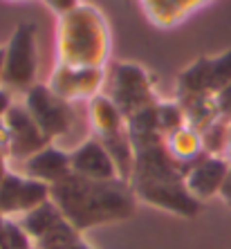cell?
I'll list each match as a JSON object with an SVG mask.
<instances>
[{"instance_id":"16","label":"cell","mask_w":231,"mask_h":249,"mask_svg":"<svg viewBox=\"0 0 231 249\" xmlns=\"http://www.w3.org/2000/svg\"><path fill=\"white\" fill-rule=\"evenodd\" d=\"M63 220H65L63 213L58 211V207L52 200L41 204V207L34 209V211L25 213L23 218H18V222H20V227L25 229V233L32 238V243L41 240L43 236H47V233L52 231V229H56Z\"/></svg>"},{"instance_id":"23","label":"cell","mask_w":231,"mask_h":249,"mask_svg":"<svg viewBox=\"0 0 231 249\" xmlns=\"http://www.w3.org/2000/svg\"><path fill=\"white\" fill-rule=\"evenodd\" d=\"M52 12H56L58 16H63V14H68V12H72L74 7H79L81 2L79 0H43Z\"/></svg>"},{"instance_id":"3","label":"cell","mask_w":231,"mask_h":249,"mask_svg":"<svg viewBox=\"0 0 231 249\" xmlns=\"http://www.w3.org/2000/svg\"><path fill=\"white\" fill-rule=\"evenodd\" d=\"M110 52V29L97 7L81 2L58 16L56 63L70 68H106Z\"/></svg>"},{"instance_id":"20","label":"cell","mask_w":231,"mask_h":249,"mask_svg":"<svg viewBox=\"0 0 231 249\" xmlns=\"http://www.w3.org/2000/svg\"><path fill=\"white\" fill-rule=\"evenodd\" d=\"M231 83V47L220 56L209 58V88L211 94H218Z\"/></svg>"},{"instance_id":"4","label":"cell","mask_w":231,"mask_h":249,"mask_svg":"<svg viewBox=\"0 0 231 249\" xmlns=\"http://www.w3.org/2000/svg\"><path fill=\"white\" fill-rule=\"evenodd\" d=\"M90 126H92V137H97L110 153L115 162L119 178L130 182L135 166V151L133 139H130V128L124 112L117 108L104 92L90 101Z\"/></svg>"},{"instance_id":"7","label":"cell","mask_w":231,"mask_h":249,"mask_svg":"<svg viewBox=\"0 0 231 249\" xmlns=\"http://www.w3.org/2000/svg\"><path fill=\"white\" fill-rule=\"evenodd\" d=\"M23 106L29 110V115L34 117L36 126L41 128V133L45 135L50 144L65 137L76 122V112L72 104L54 94L47 83H34L25 92Z\"/></svg>"},{"instance_id":"24","label":"cell","mask_w":231,"mask_h":249,"mask_svg":"<svg viewBox=\"0 0 231 249\" xmlns=\"http://www.w3.org/2000/svg\"><path fill=\"white\" fill-rule=\"evenodd\" d=\"M14 106L12 101V92L7 90V88L0 86V119H5V115L9 112V108Z\"/></svg>"},{"instance_id":"22","label":"cell","mask_w":231,"mask_h":249,"mask_svg":"<svg viewBox=\"0 0 231 249\" xmlns=\"http://www.w3.org/2000/svg\"><path fill=\"white\" fill-rule=\"evenodd\" d=\"M215 104H218L220 119L231 122V83L225 88V90H220V92L215 94Z\"/></svg>"},{"instance_id":"30","label":"cell","mask_w":231,"mask_h":249,"mask_svg":"<svg viewBox=\"0 0 231 249\" xmlns=\"http://www.w3.org/2000/svg\"><path fill=\"white\" fill-rule=\"evenodd\" d=\"M2 222H5V218H2V215H0V231H2Z\"/></svg>"},{"instance_id":"19","label":"cell","mask_w":231,"mask_h":249,"mask_svg":"<svg viewBox=\"0 0 231 249\" xmlns=\"http://www.w3.org/2000/svg\"><path fill=\"white\" fill-rule=\"evenodd\" d=\"M155 122H157V128L162 130L164 137H166L168 133L178 130L179 126H184L186 124L184 110H182V106L178 104V99H175V101H164V99L157 101V106H155Z\"/></svg>"},{"instance_id":"12","label":"cell","mask_w":231,"mask_h":249,"mask_svg":"<svg viewBox=\"0 0 231 249\" xmlns=\"http://www.w3.org/2000/svg\"><path fill=\"white\" fill-rule=\"evenodd\" d=\"M229 160L220 155H204L200 157L193 166L186 171L184 184L193 197H197L200 202L215 197L222 189L227 173H229Z\"/></svg>"},{"instance_id":"26","label":"cell","mask_w":231,"mask_h":249,"mask_svg":"<svg viewBox=\"0 0 231 249\" xmlns=\"http://www.w3.org/2000/svg\"><path fill=\"white\" fill-rule=\"evenodd\" d=\"M0 153L9 157V130L5 126V119H0Z\"/></svg>"},{"instance_id":"17","label":"cell","mask_w":231,"mask_h":249,"mask_svg":"<svg viewBox=\"0 0 231 249\" xmlns=\"http://www.w3.org/2000/svg\"><path fill=\"white\" fill-rule=\"evenodd\" d=\"M178 104L184 110V119L191 128H195L197 133L207 130L213 122L220 119L218 104H215V94H202V97H189L178 99Z\"/></svg>"},{"instance_id":"1","label":"cell","mask_w":231,"mask_h":249,"mask_svg":"<svg viewBox=\"0 0 231 249\" xmlns=\"http://www.w3.org/2000/svg\"><path fill=\"white\" fill-rule=\"evenodd\" d=\"M135 166L130 186L137 202L150 204L179 218H197L204 202L189 193L184 184L186 171L168 155L164 135L155 122V106L128 117Z\"/></svg>"},{"instance_id":"8","label":"cell","mask_w":231,"mask_h":249,"mask_svg":"<svg viewBox=\"0 0 231 249\" xmlns=\"http://www.w3.org/2000/svg\"><path fill=\"white\" fill-rule=\"evenodd\" d=\"M50 197L52 189L47 184L9 171L0 182V215L18 220L41 204L50 202Z\"/></svg>"},{"instance_id":"9","label":"cell","mask_w":231,"mask_h":249,"mask_svg":"<svg viewBox=\"0 0 231 249\" xmlns=\"http://www.w3.org/2000/svg\"><path fill=\"white\" fill-rule=\"evenodd\" d=\"M106 83V68H70V65H54L47 86L61 99L74 101H92L101 94Z\"/></svg>"},{"instance_id":"14","label":"cell","mask_w":231,"mask_h":249,"mask_svg":"<svg viewBox=\"0 0 231 249\" xmlns=\"http://www.w3.org/2000/svg\"><path fill=\"white\" fill-rule=\"evenodd\" d=\"M164 146H166L168 155L173 157L184 171H189L200 157L207 155L202 148V137H200V133H197L195 128H191L189 124L179 126L173 133H168L166 137H164Z\"/></svg>"},{"instance_id":"29","label":"cell","mask_w":231,"mask_h":249,"mask_svg":"<svg viewBox=\"0 0 231 249\" xmlns=\"http://www.w3.org/2000/svg\"><path fill=\"white\" fill-rule=\"evenodd\" d=\"M225 157L229 160V164H231V126H229V146H227V153H225Z\"/></svg>"},{"instance_id":"28","label":"cell","mask_w":231,"mask_h":249,"mask_svg":"<svg viewBox=\"0 0 231 249\" xmlns=\"http://www.w3.org/2000/svg\"><path fill=\"white\" fill-rule=\"evenodd\" d=\"M63 249H92V247H90V245H88L86 240H83V238H81V240H76V243L68 245V247H63Z\"/></svg>"},{"instance_id":"11","label":"cell","mask_w":231,"mask_h":249,"mask_svg":"<svg viewBox=\"0 0 231 249\" xmlns=\"http://www.w3.org/2000/svg\"><path fill=\"white\" fill-rule=\"evenodd\" d=\"M70 164H72V173L88 178V180H117L119 178L112 157L97 137H88L74 151H70Z\"/></svg>"},{"instance_id":"5","label":"cell","mask_w":231,"mask_h":249,"mask_svg":"<svg viewBox=\"0 0 231 249\" xmlns=\"http://www.w3.org/2000/svg\"><path fill=\"white\" fill-rule=\"evenodd\" d=\"M106 83L108 90L104 94L124 112L126 119L146 108H153L160 101L150 72L137 63L115 61L106 74Z\"/></svg>"},{"instance_id":"25","label":"cell","mask_w":231,"mask_h":249,"mask_svg":"<svg viewBox=\"0 0 231 249\" xmlns=\"http://www.w3.org/2000/svg\"><path fill=\"white\" fill-rule=\"evenodd\" d=\"M218 196H220L222 202L231 207V166H229V173H227V178H225V182H222V189H220Z\"/></svg>"},{"instance_id":"6","label":"cell","mask_w":231,"mask_h":249,"mask_svg":"<svg viewBox=\"0 0 231 249\" xmlns=\"http://www.w3.org/2000/svg\"><path fill=\"white\" fill-rule=\"evenodd\" d=\"M38 70V45H36V25L18 23L12 38L5 45V63H2V81L0 86L9 92H27L36 83Z\"/></svg>"},{"instance_id":"10","label":"cell","mask_w":231,"mask_h":249,"mask_svg":"<svg viewBox=\"0 0 231 249\" xmlns=\"http://www.w3.org/2000/svg\"><path fill=\"white\" fill-rule=\"evenodd\" d=\"M5 126L9 130V160H27L41 148L50 146L41 128L36 126L34 117L25 106L14 104L5 115Z\"/></svg>"},{"instance_id":"27","label":"cell","mask_w":231,"mask_h":249,"mask_svg":"<svg viewBox=\"0 0 231 249\" xmlns=\"http://www.w3.org/2000/svg\"><path fill=\"white\" fill-rule=\"evenodd\" d=\"M7 160H9V157H7L5 153H0V182H2V178H5V175L9 173V166H7Z\"/></svg>"},{"instance_id":"13","label":"cell","mask_w":231,"mask_h":249,"mask_svg":"<svg viewBox=\"0 0 231 249\" xmlns=\"http://www.w3.org/2000/svg\"><path fill=\"white\" fill-rule=\"evenodd\" d=\"M23 175L43 182V184H47L52 189L58 182H63L65 178L72 175L70 153L54 144L45 146V148H41L38 153H34V155L27 157L23 162Z\"/></svg>"},{"instance_id":"2","label":"cell","mask_w":231,"mask_h":249,"mask_svg":"<svg viewBox=\"0 0 231 249\" xmlns=\"http://www.w3.org/2000/svg\"><path fill=\"white\" fill-rule=\"evenodd\" d=\"M63 218L79 233L94 227L124 222L137 211V197L130 182L117 180H88L81 175H70L52 186V197Z\"/></svg>"},{"instance_id":"15","label":"cell","mask_w":231,"mask_h":249,"mask_svg":"<svg viewBox=\"0 0 231 249\" xmlns=\"http://www.w3.org/2000/svg\"><path fill=\"white\" fill-rule=\"evenodd\" d=\"M207 2L209 0H142V7L150 23L157 27H173Z\"/></svg>"},{"instance_id":"21","label":"cell","mask_w":231,"mask_h":249,"mask_svg":"<svg viewBox=\"0 0 231 249\" xmlns=\"http://www.w3.org/2000/svg\"><path fill=\"white\" fill-rule=\"evenodd\" d=\"M0 249H34V243L25 233L20 222L14 218H5L0 231Z\"/></svg>"},{"instance_id":"18","label":"cell","mask_w":231,"mask_h":249,"mask_svg":"<svg viewBox=\"0 0 231 249\" xmlns=\"http://www.w3.org/2000/svg\"><path fill=\"white\" fill-rule=\"evenodd\" d=\"M229 126H231V122L218 119V122H213L207 130L200 133V137H202V148L207 155L225 157L227 146H229Z\"/></svg>"}]
</instances>
